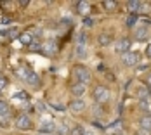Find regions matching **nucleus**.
<instances>
[{
    "instance_id": "393cba45",
    "label": "nucleus",
    "mask_w": 151,
    "mask_h": 135,
    "mask_svg": "<svg viewBox=\"0 0 151 135\" xmlns=\"http://www.w3.org/2000/svg\"><path fill=\"white\" fill-rule=\"evenodd\" d=\"M70 134H71V135H83V134H85V128H83V126H75Z\"/></svg>"
},
{
    "instance_id": "2eb2a0df",
    "label": "nucleus",
    "mask_w": 151,
    "mask_h": 135,
    "mask_svg": "<svg viewBox=\"0 0 151 135\" xmlns=\"http://www.w3.org/2000/svg\"><path fill=\"white\" fill-rule=\"evenodd\" d=\"M97 42H99L101 47H109V44L113 42V38H111L109 33H101V35L97 36Z\"/></svg>"
},
{
    "instance_id": "f3484780",
    "label": "nucleus",
    "mask_w": 151,
    "mask_h": 135,
    "mask_svg": "<svg viewBox=\"0 0 151 135\" xmlns=\"http://www.w3.org/2000/svg\"><path fill=\"white\" fill-rule=\"evenodd\" d=\"M139 126L142 128V130H151V114H146V116H142L141 120H139Z\"/></svg>"
},
{
    "instance_id": "f257e3e1",
    "label": "nucleus",
    "mask_w": 151,
    "mask_h": 135,
    "mask_svg": "<svg viewBox=\"0 0 151 135\" xmlns=\"http://www.w3.org/2000/svg\"><path fill=\"white\" fill-rule=\"evenodd\" d=\"M71 75L76 78V81H78V83H83V85H87V83L91 81V71H89L85 66H82V64H76V66H73V69H71Z\"/></svg>"
},
{
    "instance_id": "f03ea898",
    "label": "nucleus",
    "mask_w": 151,
    "mask_h": 135,
    "mask_svg": "<svg viewBox=\"0 0 151 135\" xmlns=\"http://www.w3.org/2000/svg\"><path fill=\"white\" fill-rule=\"evenodd\" d=\"M92 95H94V101H96V104H106L108 101H109V97H111V94H109V89L104 87V85H97L94 92H92Z\"/></svg>"
},
{
    "instance_id": "4be33fe9",
    "label": "nucleus",
    "mask_w": 151,
    "mask_h": 135,
    "mask_svg": "<svg viewBox=\"0 0 151 135\" xmlns=\"http://www.w3.org/2000/svg\"><path fill=\"white\" fill-rule=\"evenodd\" d=\"M103 114H104V111H103L101 104H94V116L96 118H103Z\"/></svg>"
},
{
    "instance_id": "2f4dec72",
    "label": "nucleus",
    "mask_w": 151,
    "mask_h": 135,
    "mask_svg": "<svg viewBox=\"0 0 151 135\" xmlns=\"http://www.w3.org/2000/svg\"><path fill=\"white\" fill-rule=\"evenodd\" d=\"M17 4H19L21 7H28V5H30V0H19Z\"/></svg>"
},
{
    "instance_id": "ddd939ff",
    "label": "nucleus",
    "mask_w": 151,
    "mask_h": 135,
    "mask_svg": "<svg viewBox=\"0 0 151 135\" xmlns=\"http://www.w3.org/2000/svg\"><path fill=\"white\" fill-rule=\"evenodd\" d=\"M91 4L89 2H76V11L80 12V14H83L85 17H87V14L91 12Z\"/></svg>"
},
{
    "instance_id": "39448f33",
    "label": "nucleus",
    "mask_w": 151,
    "mask_h": 135,
    "mask_svg": "<svg viewBox=\"0 0 151 135\" xmlns=\"http://www.w3.org/2000/svg\"><path fill=\"white\" fill-rule=\"evenodd\" d=\"M16 128H17V130H31V128H33L31 118L28 114H19L17 120H16Z\"/></svg>"
},
{
    "instance_id": "b1692460",
    "label": "nucleus",
    "mask_w": 151,
    "mask_h": 135,
    "mask_svg": "<svg viewBox=\"0 0 151 135\" xmlns=\"http://www.w3.org/2000/svg\"><path fill=\"white\" fill-rule=\"evenodd\" d=\"M85 42H87V35L85 33H80L76 36V45H85Z\"/></svg>"
},
{
    "instance_id": "aec40b11",
    "label": "nucleus",
    "mask_w": 151,
    "mask_h": 135,
    "mask_svg": "<svg viewBox=\"0 0 151 135\" xmlns=\"http://www.w3.org/2000/svg\"><path fill=\"white\" fill-rule=\"evenodd\" d=\"M103 5H104V9H106V11H115L118 4H116L115 0H104V2H103Z\"/></svg>"
},
{
    "instance_id": "9b49d317",
    "label": "nucleus",
    "mask_w": 151,
    "mask_h": 135,
    "mask_svg": "<svg viewBox=\"0 0 151 135\" xmlns=\"http://www.w3.org/2000/svg\"><path fill=\"white\" fill-rule=\"evenodd\" d=\"M23 78L26 80V83H30V85H38V75L35 73V71H31V69H26L24 71V75H23Z\"/></svg>"
},
{
    "instance_id": "1a4fd4ad",
    "label": "nucleus",
    "mask_w": 151,
    "mask_h": 135,
    "mask_svg": "<svg viewBox=\"0 0 151 135\" xmlns=\"http://www.w3.org/2000/svg\"><path fill=\"white\" fill-rule=\"evenodd\" d=\"M58 130V125L54 123V121H44V123H40V126H38V132H42V134H52V132H56Z\"/></svg>"
},
{
    "instance_id": "4468645a",
    "label": "nucleus",
    "mask_w": 151,
    "mask_h": 135,
    "mask_svg": "<svg viewBox=\"0 0 151 135\" xmlns=\"http://www.w3.org/2000/svg\"><path fill=\"white\" fill-rule=\"evenodd\" d=\"M136 95L139 101H142V99H148L150 97V89L148 87H144V85H139L136 89Z\"/></svg>"
},
{
    "instance_id": "a878e982",
    "label": "nucleus",
    "mask_w": 151,
    "mask_h": 135,
    "mask_svg": "<svg viewBox=\"0 0 151 135\" xmlns=\"http://www.w3.org/2000/svg\"><path fill=\"white\" fill-rule=\"evenodd\" d=\"M7 83H9V81H7V78H5L4 75H0V90L5 89V87H7Z\"/></svg>"
},
{
    "instance_id": "6e6552de",
    "label": "nucleus",
    "mask_w": 151,
    "mask_h": 135,
    "mask_svg": "<svg viewBox=\"0 0 151 135\" xmlns=\"http://www.w3.org/2000/svg\"><path fill=\"white\" fill-rule=\"evenodd\" d=\"M70 92H71V95H75V99H82L83 95H85V92H87V85H83V83H73L71 85V89H70Z\"/></svg>"
},
{
    "instance_id": "72a5a7b5",
    "label": "nucleus",
    "mask_w": 151,
    "mask_h": 135,
    "mask_svg": "<svg viewBox=\"0 0 151 135\" xmlns=\"http://www.w3.org/2000/svg\"><path fill=\"white\" fill-rule=\"evenodd\" d=\"M146 56L151 59V45H148V47H146Z\"/></svg>"
},
{
    "instance_id": "412c9836",
    "label": "nucleus",
    "mask_w": 151,
    "mask_h": 135,
    "mask_svg": "<svg viewBox=\"0 0 151 135\" xmlns=\"http://www.w3.org/2000/svg\"><path fill=\"white\" fill-rule=\"evenodd\" d=\"M137 21H139V16L137 14H130L127 17V26H136Z\"/></svg>"
},
{
    "instance_id": "423d86ee",
    "label": "nucleus",
    "mask_w": 151,
    "mask_h": 135,
    "mask_svg": "<svg viewBox=\"0 0 151 135\" xmlns=\"http://www.w3.org/2000/svg\"><path fill=\"white\" fill-rule=\"evenodd\" d=\"M130 45H132V42L129 40V38H120L116 44H115V52H118V54H125V52H129L130 50Z\"/></svg>"
},
{
    "instance_id": "cd10ccee",
    "label": "nucleus",
    "mask_w": 151,
    "mask_h": 135,
    "mask_svg": "<svg viewBox=\"0 0 151 135\" xmlns=\"http://www.w3.org/2000/svg\"><path fill=\"white\" fill-rule=\"evenodd\" d=\"M35 107H37V111H38V113H44V111H45V104H44V102H40V101L35 104Z\"/></svg>"
},
{
    "instance_id": "c756f323",
    "label": "nucleus",
    "mask_w": 151,
    "mask_h": 135,
    "mask_svg": "<svg viewBox=\"0 0 151 135\" xmlns=\"http://www.w3.org/2000/svg\"><path fill=\"white\" fill-rule=\"evenodd\" d=\"M92 126H94V128H99V130H104L106 126H103V125H101V123H99V121H92Z\"/></svg>"
},
{
    "instance_id": "a211bd4d",
    "label": "nucleus",
    "mask_w": 151,
    "mask_h": 135,
    "mask_svg": "<svg viewBox=\"0 0 151 135\" xmlns=\"http://www.w3.org/2000/svg\"><path fill=\"white\" fill-rule=\"evenodd\" d=\"M19 42L23 45H26V47H30L31 42H33V35H31V33H26V31L21 33V35H19Z\"/></svg>"
},
{
    "instance_id": "5701e85b",
    "label": "nucleus",
    "mask_w": 151,
    "mask_h": 135,
    "mask_svg": "<svg viewBox=\"0 0 151 135\" xmlns=\"http://www.w3.org/2000/svg\"><path fill=\"white\" fill-rule=\"evenodd\" d=\"M139 107H141V109H144V111L151 109V102H150V99H142V101H139Z\"/></svg>"
},
{
    "instance_id": "c9c22d12",
    "label": "nucleus",
    "mask_w": 151,
    "mask_h": 135,
    "mask_svg": "<svg viewBox=\"0 0 151 135\" xmlns=\"http://www.w3.org/2000/svg\"><path fill=\"white\" fill-rule=\"evenodd\" d=\"M146 81H148V85H150V87H151V75L148 76V80H146Z\"/></svg>"
},
{
    "instance_id": "6ab92c4d",
    "label": "nucleus",
    "mask_w": 151,
    "mask_h": 135,
    "mask_svg": "<svg viewBox=\"0 0 151 135\" xmlns=\"http://www.w3.org/2000/svg\"><path fill=\"white\" fill-rule=\"evenodd\" d=\"M75 56L78 59H83L85 56H87V49H85V45H76L75 47Z\"/></svg>"
},
{
    "instance_id": "dca6fc26",
    "label": "nucleus",
    "mask_w": 151,
    "mask_h": 135,
    "mask_svg": "<svg viewBox=\"0 0 151 135\" xmlns=\"http://www.w3.org/2000/svg\"><path fill=\"white\" fill-rule=\"evenodd\" d=\"M56 50H58V49H56V44H54L52 40H49V42H45V44L42 45V52H45L49 56H52Z\"/></svg>"
},
{
    "instance_id": "0eeeda50",
    "label": "nucleus",
    "mask_w": 151,
    "mask_h": 135,
    "mask_svg": "<svg viewBox=\"0 0 151 135\" xmlns=\"http://www.w3.org/2000/svg\"><path fill=\"white\" fill-rule=\"evenodd\" d=\"M127 9L130 11V14H137L141 11H144L146 9V4L144 2H139V0H130V2H127Z\"/></svg>"
},
{
    "instance_id": "f8f14e48",
    "label": "nucleus",
    "mask_w": 151,
    "mask_h": 135,
    "mask_svg": "<svg viewBox=\"0 0 151 135\" xmlns=\"http://www.w3.org/2000/svg\"><path fill=\"white\" fill-rule=\"evenodd\" d=\"M134 35H136L137 42H144V40H148V36H150V30H148L146 26H139Z\"/></svg>"
},
{
    "instance_id": "e433bc0d",
    "label": "nucleus",
    "mask_w": 151,
    "mask_h": 135,
    "mask_svg": "<svg viewBox=\"0 0 151 135\" xmlns=\"http://www.w3.org/2000/svg\"><path fill=\"white\" fill-rule=\"evenodd\" d=\"M83 135H94V134H92L91 130H85V134H83Z\"/></svg>"
},
{
    "instance_id": "7c9ffc66",
    "label": "nucleus",
    "mask_w": 151,
    "mask_h": 135,
    "mask_svg": "<svg viewBox=\"0 0 151 135\" xmlns=\"http://www.w3.org/2000/svg\"><path fill=\"white\" fill-rule=\"evenodd\" d=\"M83 24H85V26H92V24H94V21H92L91 17H89V16H87V17H85V19H83Z\"/></svg>"
},
{
    "instance_id": "bb28decb",
    "label": "nucleus",
    "mask_w": 151,
    "mask_h": 135,
    "mask_svg": "<svg viewBox=\"0 0 151 135\" xmlns=\"http://www.w3.org/2000/svg\"><path fill=\"white\" fill-rule=\"evenodd\" d=\"M31 50H35V52H40V50H42V45L38 44V42H31Z\"/></svg>"
},
{
    "instance_id": "20e7f679",
    "label": "nucleus",
    "mask_w": 151,
    "mask_h": 135,
    "mask_svg": "<svg viewBox=\"0 0 151 135\" xmlns=\"http://www.w3.org/2000/svg\"><path fill=\"white\" fill-rule=\"evenodd\" d=\"M139 59H141L139 52H134V50H129V52L122 54V64H123V66H127V68L136 66L137 62H139Z\"/></svg>"
},
{
    "instance_id": "f704fd0d",
    "label": "nucleus",
    "mask_w": 151,
    "mask_h": 135,
    "mask_svg": "<svg viewBox=\"0 0 151 135\" xmlns=\"http://www.w3.org/2000/svg\"><path fill=\"white\" fill-rule=\"evenodd\" d=\"M2 23H4V24H9V23H11V19H9V17H4V19H2Z\"/></svg>"
},
{
    "instance_id": "7ed1b4c3",
    "label": "nucleus",
    "mask_w": 151,
    "mask_h": 135,
    "mask_svg": "<svg viewBox=\"0 0 151 135\" xmlns=\"http://www.w3.org/2000/svg\"><path fill=\"white\" fill-rule=\"evenodd\" d=\"M11 118H12V111H11L9 104L4 102V101H0V125L2 126H9Z\"/></svg>"
},
{
    "instance_id": "9d476101",
    "label": "nucleus",
    "mask_w": 151,
    "mask_h": 135,
    "mask_svg": "<svg viewBox=\"0 0 151 135\" xmlns=\"http://www.w3.org/2000/svg\"><path fill=\"white\" fill-rule=\"evenodd\" d=\"M70 109H71L73 113H82V111L85 109V101H83V99H73V101L70 102Z\"/></svg>"
},
{
    "instance_id": "c85d7f7f",
    "label": "nucleus",
    "mask_w": 151,
    "mask_h": 135,
    "mask_svg": "<svg viewBox=\"0 0 151 135\" xmlns=\"http://www.w3.org/2000/svg\"><path fill=\"white\" fill-rule=\"evenodd\" d=\"M68 132H70V130H68L66 126H58V134L59 135H68Z\"/></svg>"
},
{
    "instance_id": "473e14b6",
    "label": "nucleus",
    "mask_w": 151,
    "mask_h": 135,
    "mask_svg": "<svg viewBox=\"0 0 151 135\" xmlns=\"http://www.w3.org/2000/svg\"><path fill=\"white\" fill-rule=\"evenodd\" d=\"M52 109H58V111H64V106H59V104H50Z\"/></svg>"
}]
</instances>
